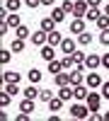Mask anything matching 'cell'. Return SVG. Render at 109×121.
Listing matches in <instances>:
<instances>
[{
  "label": "cell",
  "instance_id": "obj_19",
  "mask_svg": "<svg viewBox=\"0 0 109 121\" xmlns=\"http://www.w3.org/2000/svg\"><path fill=\"white\" fill-rule=\"evenodd\" d=\"M102 12H104V10H100V7H90L85 12V19H87V22H97V17H100Z\"/></svg>",
  "mask_w": 109,
  "mask_h": 121
},
{
  "label": "cell",
  "instance_id": "obj_25",
  "mask_svg": "<svg viewBox=\"0 0 109 121\" xmlns=\"http://www.w3.org/2000/svg\"><path fill=\"white\" fill-rule=\"evenodd\" d=\"M22 5H24V0H5V7L10 10V12H17Z\"/></svg>",
  "mask_w": 109,
  "mask_h": 121
},
{
  "label": "cell",
  "instance_id": "obj_34",
  "mask_svg": "<svg viewBox=\"0 0 109 121\" xmlns=\"http://www.w3.org/2000/svg\"><path fill=\"white\" fill-rule=\"evenodd\" d=\"M39 99H41V102H48V99H53V90H41V92H39Z\"/></svg>",
  "mask_w": 109,
  "mask_h": 121
},
{
  "label": "cell",
  "instance_id": "obj_20",
  "mask_svg": "<svg viewBox=\"0 0 109 121\" xmlns=\"http://www.w3.org/2000/svg\"><path fill=\"white\" fill-rule=\"evenodd\" d=\"M61 41H63V36H61V32H58V29L48 32V44H51V46H61Z\"/></svg>",
  "mask_w": 109,
  "mask_h": 121
},
{
  "label": "cell",
  "instance_id": "obj_14",
  "mask_svg": "<svg viewBox=\"0 0 109 121\" xmlns=\"http://www.w3.org/2000/svg\"><path fill=\"white\" fill-rule=\"evenodd\" d=\"M39 92H41V90H36V85H34V82H29V87H24V90H22V95H24V97H29V99H39Z\"/></svg>",
  "mask_w": 109,
  "mask_h": 121
},
{
  "label": "cell",
  "instance_id": "obj_11",
  "mask_svg": "<svg viewBox=\"0 0 109 121\" xmlns=\"http://www.w3.org/2000/svg\"><path fill=\"white\" fill-rule=\"evenodd\" d=\"M56 24H58V22H56V19H53L51 15H48V17H44V19H41L39 29H44V32H53V29H56Z\"/></svg>",
  "mask_w": 109,
  "mask_h": 121
},
{
  "label": "cell",
  "instance_id": "obj_12",
  "mask_svg": "<svg viewBox=\"0 0 109 121\" xmlns=\"http://www.w3.org/2000/svg\"><path fill=\"white\" fill-rule=\"evenodd\" d=\"M53 82H56V87H63V85H70V73H58V75H53Z\"/></svg>",
  "mask_w": 109,
  "mask_h": 121
},
{
  "label": "cell",
  "instance_id": "obj_5",
  "mask_svg": "<svg viewBox=\"0 0 109 121\" xmlns=\"http://www.w3.org/2000/svg\"><path fill=\"white\" fill-rule=\"evenodd\" d=\"M85 68H87V70L102 68V56H100V53H87V58H85Z\"/></svg>",
  "mask_w": 109,
  "mask_h": 121
},
{
  "label": "cell",
  "instance_id": "obj_38",
  "mask_svg": "<svg viewBox=\"0 0 109 121\" xmlns=\"http://www.w3.org/2000/svg\"><path fill=\"white\" fill-rule=\"evenodd\" d=\"M102 68L109 70V53H102Z\"/></svg>",
  "mask_w": 109,
  "mask_h": 121
},
{
  "label": "cell",
  "instance_id": "obj_13",
  "mask_svg": "<svg viewBox=\"0 0 109 121\" xmlns=\"http://www.w3.org/2000/svg\"><path fill=\"white\" fill-rule=\"evenodd\" d=\"M53 48H56V46H51V44H46V46H41V53H39V56H41V58L46 60V63H48V60H53V58H56V53H53Z\"/></svg>",
  "mask_w": 109,
  "mask_h": 121
},
{
  "label": "cell",
  "instance_id": "obj_33",
  "mask_svg": "<svg viewBox=\"0 0 109 121\" xmlns=\"http://www.w3.org/2000/svg\"><path fill=\"white\" fill-rule=\"evenodd\" d=\"M100 44L109 46V29H100Z\"/></svg>",
  "mask_w": 109,
  "mask_h": 121
},
{
  "label": "cell",
  "instance_id": "obj_16",
  "mask_svg": "<svg viewBox=\"0 0 109 121\" xmlns=\"http://www.w3.org/2000/svg\"><path fill=\"white\" fill-rule=\"evenodd\" d=\"M19 112H24V114H32V112H34V99L24 97L22 102H19Z\"/></svg>",
  "mask_w": 109,
  "mask_h": 121
},
{
  "label": "cell",
  "instance_id": "obj_37",
  "mask_svg": "<svg viewBox=\"0 0 109 121\" xmlns=\"http://www.w3.org/2000/svg\"><path fill=\"white\" fill-rule=\"evenodd\" d=\"M100 92H102V97H104V99H109V82H102Z\"/></svg>",
  "mask_w": 109,
  "mask_h": 121
},
{
  "label": "cell",
  "instance_id": "obj_40",
  "mask_svg": "<svg viewBox=\"0 0 109 121\" xmlns=\"http://www.w3.org/2000/svg\"><path fill=\"white\" fill-rule=\"evenodd\" d=\"M41 5H46V7H53V0H41Z\"/></svg>",
  "mask_w": 109,
  "mask_h": 121
},
{
  "label": "cell",
  "instance_id": "obj_26",
  "mask_svg": "<svg viewBox=\"0 0 109 121\" xmlns=\"http://www.w3.org/2000/svg\"><path fill=\"white\" fill-rule=\"evenodd\" d=\"M10 48H12L15 53H22V51H24V39H17V36H15L12 44H10Z\"/></svg>",
  "mask_w": 109,
  "mask_h": 121
},
{
  "label": "cell",
  "instance_id": "obj_29",
  "mask_svg": "<svg viewBox=\"0 0 109 121\" xmlns=\"http://www.w3.org/2000/svg\"><path fill=\"white\" fill-rule=\"evenodd\" d=\"M12 48H3V51H0V60H3V65H7L10 60H12Z\"/></svg>",
  "mask_w": 109,
  "mask_h": 121
},
{
  "label": "cell",
  "instance_id": "obj_15",
  "mask_svg": "<svg viewBox=\"0 0 109 121\" xmlns=\"http://www.w3.org/2000/svg\"><path fill=\"white\" fill-rule=\"evenodd\" d=\"M63 102H65V99H61V97L56 95L53 99H48L46 104H48V109H51V112H61V109H63Z\"/></svg>",
  "mask_w": 109,
  "mask_h": 121
},
{
  "label": "cell",
  "instance_id": "obj_41",
  "mask_svg": "<svg viewBox=\"0 0 109 121\" xmlns=\"http://www.w3.org/2000/svg\"><path fill=\"white\" fill-rule=\"evenodd\" d=\"M104 15H109V3H107V5H104Z\"/></svg>",
  "mask_w": 109,
  "mask_h": 121
},
{
  "label": "cell",
  "instance_id": "obj_17",
  "mask_svg": "<svg viewBox=\"0 0 109 121\" xmlns=\"http://www.w3.org/2000/svg\"><path fill=\"white\" fill-rule=\"evenodd\" d=\"M15 36H17V39H24V41H27V39H32V32H29V27L19 24V27L15 29Z\"/></svg>",
  "mask_w": 109,
  "mask_h": 121
},
{
  "label": "cell",
  "instance_id": "obj_18",
  "mask_svg": "<svg viewBox=\"0 0 109 121\" xmlns=\"http://www.w3.org/2000/svg\"><path fill=\"white\" fill-rule=\"evenodd\" d=\"M61 70H63V60H48V73H51V75H58V73H61Z\"/></svg>",
  "mask_w": 109,
  "mask_h": 121
},
{
  "label": "cell",
  "instance_id": "obj_3",
  "mask_svg": "<svg viewBox=\"0 0 109 121\" xmlns=\"http://www.w3.org/2000/svg\"><path fill=\"white\" fill-rule=\"evenodd\" d=\"M102 82H104V80H102V75H100V73H95V70L85 75V85L90 87V90H100V87H102Z\"/></svg>",
  "mask_w": 109,
  "mask_h": 121
},
{
  "label": "cell",
  "instance_id": "obj_24",
  "mask_svg": "<svg viewBox=\"0 0 109 121\" xmlns=\"http://www.w3.org/2000/svg\"><path fill=\"white\" fill-rule=\"evenodd\" d=\"M19 78H22V75L15 73V70H5V73H3V80H5V82H19Z\"/></svg>",
  "mask_w": 109,
  "mask_h": 121
},
{
  "label": "cell",
  "instance_id": "obj_32",
  "mask_svg": "<svg viewBox=\"0 0 109 121\" xmlns=\"http://www.w3.org/2000/svg\"><path fill=\"white\" fill-rule=\"evenodd\" d=\"M10 99H12V95H10V92H7V90H3V92H0V107H3V109H5V107L10 104Z\"/></svg>",
  "mask_w": 109,
  "mask_h": 121
},
{
  "label": "cell",
  "instance_id": "obj_8",
  "mask_svg": "<svg viewBox=\"0 0 109 121\" xmlns=\"http://www.w3.org/2000/svg\"><path fill=\"white\" fill-rule=\"evenodd\" d=\"M56 95L68 102V99H73V97H75V87H73V85H63V87H58V92H56Z\"/></svg>",
  "mask_w": 109,
  "mask_h": 121
},
{
  "label": "cell",
  "instance_id": "obj_10",
  "mask_svg": "<svg viewBox=\"0 0 109 121\" xmlns=\"http://www.w3.org/2000/svg\"><path fill=\"white\" fill-rule=\"evenodd\" d=\"M73 87H75V99H78V102H85L87 95H90V87H87L85 82L83 85H73Z\"/></svg>",
  "mask_w": 109,
  "mask_h": 121
},
{
  "label": "cell",
  "instance_id": "obj_23",
  "mask_svg": "<svg viewBox=\"0 0 109 121\" xmlns=\"http://www.w3.org/2000/svg\"><path fill=\"white\" fill-rule=\"evenodd\" d=\"M78 44H80V46H90V44H92V34L85 29L83 34H78Z\"/></svg>",
  "mask_w": 109,
  "mask_h": 121
},
{
  "label": "cell",
  "instance_id": "obj_30",
  "mask_svg": "<svg viewBox=\"0 0 109 121\" xmlns=\"http://www.w3.org/2000/svg\"><path fill=\"white\" fill-rule=\"evenodd\" d=\"M17 85H19V82H5V85H3V90H7V92L15 97V95H19V92H22V90H19Z\"/></svg>",
  "mask_w": 109,
  "mask_h": 121
},
{
  "label": "cell",
  "instance_id": "obj_31",
  "mask_svg": "<svg viewBox=\"0 0 109 121\" xmlns=\"http://www.w3.org/2000/svg\"><path fill=\"white\" fill-rule=\"evenodd\" d=\"M73 58H75V65H85V58H87V53H85V51H80V48H78V51L73 53Z\"/></svg>",
  "mask_w": 109,
  "mask_h": 121
},
{
  "label": "cell",
  "instance_id": "obj_6",
  "mask_svg": "<svg viewBox=\"0 0 109 121\" xmlns=\"http://www.w3.org/2000/svg\"><path fill=\"white\" fill-rule=\"evenodd\" d=\"M68 29H70V34H75V36L83 34V32H85V17H73Z\"/></svg>",
  "mask_w": 109,
  "mask_h": 121
},
{
  "label": "cell",
  "instance_id": "obj_4",
  "mask_svg": "<svg viewBox=\"0 0 109 121\" xmlns=\"http://www.w3.org/2000/svg\"><path fill=\"white\" fill-rule=\"evenodd\" d=\"M78 39H73V36H63V41H61V51L63 53H75L78 51Z\"/></svg>",
  "mask_w": 109,
  "mask_h": 121
},
{
  "label": "cell",
  "instance_id": "obj_27",
  "mask_svg": "<svg viewBox=\"0 0 109 121\" xmlns=\"http://www.w3.org/2000/svg\"><path fill=\"white\" fill-rule=\"evenodd\" d=\"M5 22H7L10 27H12V29H17L19 24H22V22H19V15H17V12H10V15H7V19H5Z\"/></svg>",
  "mask_w": 109,
  "mask_h": 121
},
{
  "label": "cell",
  "instance_id": "obj_9",
  "mask_svg": "<svg viewBox=\"0 0 109 121\" xmlns=\"http://www.w3.org/2000/svg\"><path fill=\"white\" fill-rule=\"evenodd\" d=\"M90 10L87 0H75V10H73V17H85V12Z\"/></svg>",
  "mask_w": 109,
  "mask_h": 121
},
{
  "label": "cell",
  "instance_id": "obj_42",
  "mask_svg": "<svg viewBox=\"0 0 109 121\" xmlns=\"http://www.w3.org/2000/svg\"><path fill=\"white\" fill-rule=\"evenodd\" d=\"M102 116H104V121H109V112H104V114H102Z\"/></svg>",
  "mask_w": 109,
  "mask_h": 121
},
{
  "label": "cell",
  "instance_id": "obj_28",
  "mask_svg": "<svg viewBox=\"0 0 109 121\" xmlns=\"http://www.w3.org/2000/svg\"><path fill=\"white\" fill-rule=\"evenodd\" d=\"M95 24H97V29H109V15L102 12L100 17H97V22H95Z\"/></svg>",
  "mask_w": 109,
  "mask_h": 121
},
{
  "label": "cell",
  "instance_id": "obj_22",
  "mask_svg": "<svg viewBox=\"0 0 109 121\" xmlns=\"http://www.w3.org/2000/svg\"><path fill=\"white\" fill-rule=\"evenodd\" d=\"M27 78H29V82L39 85V82H41V70H39V68H32V70L27 73Z\"/></svg>",
  "mask_w": 109,
  "mask_h": 121
},
{
  "label": "cell",
  "instance_id": "obj_7",
  "mask_svg": "<svg viewBox=\"0 0 109 121\" xmlns=\"http://www.w3.org/2000/svg\"><path fill=\"white\" fill-rule=\"evenodd\" d=\"M32 44H34V46H39V48L46 46V44H48V32H44V29L34 32V34H32Z\"/></svg>",
  "mask_w": 109,
  "mask_h": 121
},
{
  "label": "cell",
  "instance_id": "obj_2",
  "mask_svg": "<svg viewBox=\"0 0 109 121\" xmlns=\"http://www.w3.org/2000/svg\"><path fill=\"white\" fill-rule=\"evenodd\" d=\"M85 104L90 107V112H100V107H102V92H95V90H90V95H87Z\"/></svg>",
  "mask_w": 109,
  "mask_h": 121
},
{
  "label": "cell",
  "instance_id": "obj_21",
  "mask_svg": "<svg viewBox=\"0 0 109 121\" xmlns=\"http://www.w3.org/2000/svg\"><path fill=\"white\" fill-rule=\"evenodd\" d=\"M65 15H68V12H65V10H63V7H51V17L56 19V22H58V24H61V22H63V19H65Z\"/></svg>",
  "mask_w": 109,
  "mask_h": 121
},
{
  "label": "cell",
  "instance_id": "obj_39",
  "mask_svg": "<svg viewBox=\"0 0 109 121\" xmlns=\"http://www.w3.org/2000/svg\"><path fill=\"white\" fill-rule=\"evenodd\" d=\"M87 5H90V7H100L102 0H87Z\"/></svg>",
  "mask_w": 109,
  "mask_h": 121
},
{
  "label": "cell",
  "instance_id": "obj_35",
  "mask_svg": "<svg viewBox=\"0 0 109 121\" xmlns=\"http://www.w3.org/2000/svg\"><path fill=\"white\" fill-rule=\"evenodd\" d=\"M61 7L65 10L68 15H73V10H75V0H63V5H61Z\"/></svg>",
  "mask_w": 109,
  "mask_h": 121
},
{
  "label": "cell",
  "instance_id": "obj_36",
  "mask_svg": "<svg viewBox=\"0 0 109 121\" xmlns=\"http://www.w3.org/2000/svg\"><path fill=\"white\" fill-rule=\"evenodd\" d=\"M24 5H27L29 10H36L39 5H41V0H24Z\"/></svg>",
  "mask_w": 109,
  "mask_h": 121
},
{
  "label": "cell",
  "instance_id": "obj_1",
  "mask_svg": "<svg viewBox=\"0 0 109 121\" xmlns=\"http://www.w3.org/2000/svg\"><path fill=\"white\" fill-rule=\"evenodd\" d=\"M68 112H70V119H90V107L87 104H83V102H75V104H70V109H68Z\"/></svg>",
  "mask_w": 109,
  "mask_h": 121
}]
</instances>
